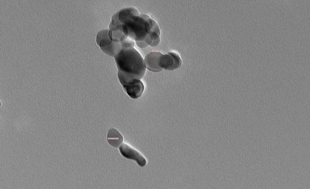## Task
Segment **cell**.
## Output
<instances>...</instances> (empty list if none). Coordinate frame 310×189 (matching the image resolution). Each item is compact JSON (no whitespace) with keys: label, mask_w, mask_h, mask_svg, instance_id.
<instances>
[{"label":"cell","mask_w":310,"mask_h":189,"mask_svg":"<svg viewBox=\"0 0 310 189\" xmlns=\"http://www.w3.org/2000/svg\"><path fill=\"white\" fill-rule=\"evenodd\" d=\"M160 29L159 28V26L157 23L154 25L153 29L150 32V33L147 35L146 40H145V43L147 44L148 46L152 47H155L157 46L160 42Z\"/></svg>","instance_id":"obj_8"},{"label":"cell","mask_w":310,"mask_h":189,"mask_svg":"<svg viewBox=\"0 0 310 189\" xmlns=\"http://www.w3.org/2000/svg\"><path fill=\"white\" fill-rule=\"evenodd\" d=\"M108 35L111 41L117 43L122 42V41L129 38L122 31H120L119 28L115 27L111 23L109 26Z\"/></svg>","instance_id":"obj_10"},{"label":"cell","mask_w":310,"mask_h":189,"mask_svg":"<svg viewBox=\"0 0 310 189\" xmlns=\"http://www.w3.org/2000/svg\"><path fill=\"white\" fill-rule=\"evenodd\" d=\"M107 139L109 144L115 148H119L123 143L122 135L114 128H111L109 130Z\"/></svg>","instance_id":"obj_9"},{"label":"cell","mask_w":310,"mask_h":189,"mask_svg":"<svg viewBox=\"0 0 310 189\" xmlns=\"http://www.w3.org/2000/svg\"><path fill=\"white\" fill-rule=\"evenodd\" d=\"M124 90L130 97L133 99H138L143 94L145 87L144 85L139 79H134L125 85L123 86Z\"/></svg>","instance_id":"obj_6"},{"label":"cell","mask_w":310,"mask_h":189,"mask_svg":"<svg viewBox=\"0 0 310 189\" xmlns=\"http://www.w3.org/2000/svg\"><path fill=\"white\" fill-rule=\"evenodd\" d=\"M119 149L120 153L123 157L137 162L139 166L141 167L146 166L147 164L146 159L137 150L133 149L132 147L126 144H122L119 147Z\"/></svg>","instance_id":"obj_4"},{"label":"cell","mask_w":310,"mask_h":189,"mask_svg":"<svg viewBox=\"0 0 310 189\" xmlns=\"http://www.w3.org/2000/svg\"><path fill=\"white\" fill-rule=\"evenodd\" d=\"M121 23L126 25L129 38L135 41L139 47L145 48L148 46L145 40L155 24V20L146 14L138 13L133 14Z\"/></svg>","instance_id":"obj_2"},{"label":"cell","mask_w":310,"mask_h":189,"mask_svg":"<svg viewBox=\"0 0 310 189\" xmlns=\"http://www.w3.org/2000/svg\"><path fill=\"white\" fill-rule=\"evenodd\" d=\"M163 56L160 52H151L148 54L144 60L146 69L153 72H159L163 70L161 67V58Z\"/></svg>","instance_id":"obj_7"},{"label":"cell","mask_w":310,"mask_h":189,"mask_svg":"<svg viewBox=\"0 0 310 189\" xmlns=\"http://www.w3.org/2000/svg\"><path fill=\"white\" fill-rule=\"evenodd\" d=\"M161 64L163 69L166 71H172L181 67L182 60L179 55L175 52H170L163 55L161 58Z\"/></svg>","instance_id":"obj_5"},{"label":"cell","mask_w":310,"mask_h":189,"mask_svg":"<svg viewBox=\"0 0 310 189\" xmlns=\"http://www.w3.org/2000/svg\"><path fill=\"white\" fill-rule=\"evenodd\" d=\"M109 29L100 31L97 35V44L105 54L115 57L121 50L120 43L114 42L110 40L108 35Z\"/></svg>","instance_id":"obj_3"},{"label":"cell","mask_w":310,"mask_h":189,"mask_svg":"<svg viewBox=\"0 0 310 189\" xmlns=\"http://www.w3.org/2000/svg\"><path fill=\"white\" fill-rule=\"evenodd\" d=\"M114 58L119 72L135 79L141 80L144 78L146 67L141 55L135 48L122 49Z\"/></svg>","instance_id":"obj_1"}]
</instances>
